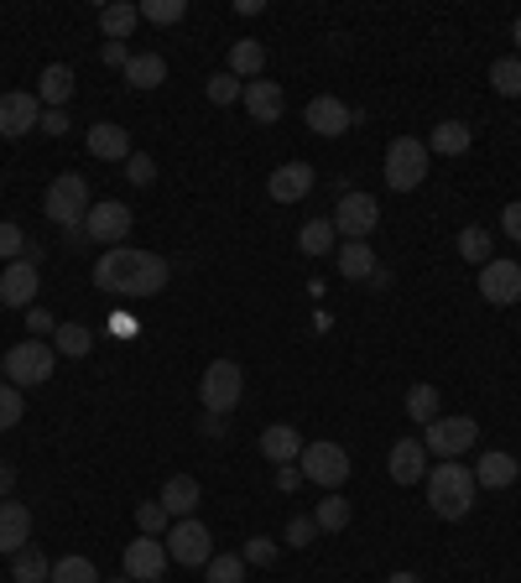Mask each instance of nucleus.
<instances>
[{"label":"nucleus","instance_id":"b1692460","mask_svg":"<svg viewBox=\"0 0 521 583\" xmlns=\"http://www.w3.org/2000/svg\"><path fill=\"white\" fill-rule=\"evenodd\" d=\"M157 500L167 506V515H172V521H183V515L198 511L204 490H198V479H193V474H172V479L162 485V495H157Z\"/></svg>","mask_w":521,"mask_h":583},{"label":"nucleus","instance_id":"9d476101","mask_svg":"<svg viewBox=\"0 0 521 583\" xmlns=\"http://www.w3.org/2000/svg\"><path fill=\"white\" fill-rule=\"evenodd\" d=\"M480 297L496 307L521 303V260H511V256L485 260V266H480Z\"/></svg>","mask_w":521,"mask_h":583},{"label":"nucleus","instance_id":"3c124183","mask_svg":"<svg viewBox=\"0 0 521 583\" xmlns=\"http://www.w3.org/2000/svg\"><path fill=\"white\" fill-rule=\"evenodd\" d=\"M37 131H48V136H63V131H69V116H63V110H43V125H37Z\"/></svg>","mask_w":521,"mask_h":583},{"label":"nucleus","instance_id":"dca6fc26","mask_svg":"<svg viewBox=\"0 0 521 583\" xmlns=\"http://www.w3.org/2000/svg\"><path fill=\"white\" fill-rule=\"evenodd\" d=\"M37 287H43V277H37V260H11L5 271H0V303L5 307H32V297H37Z\"/></svg>","mask_w":521,"mask_h":583},{"label":"nucleus","instance_id":"37998d69","mask_svg":"<svg viewBox=\"0 0 521 583\" xmlns=\"http://www.w3.org/2000/svg\"><path fill=\"white\" fill-rule=\"evenodd\" d=\"M407 417L412 422L438 417V391H433V386H412V391H407Z\"/></svg>","mask_w":521,"mask_h":583},{"label":"nucleus","instance_id":"c03bdc74","mask_svg":"<svg viewBox=\"0 0 521 583\" xmlns=\"http://www.w3.org/2000/svg\"><path fill=\"white\" fill-rule=\"evenodd\" d=\"M167 521H172V515H167L162 500H146L142 511H136V526H142V537H162Z\"/></svg>","mask_w":521,"mask_h":583},{"label":"nucleus","instance_id":"39448f33","mask_svg":"<svg viewBox=\"0 0 521 583\" xmlns=\"http://www.w3.org/2000/svg\"><path fill=\"white\" fill-rule=\"evenodd\" d=\"M5 365V375H11V386H43V380H52V365H58V350L52 344H43V339H22V344H11V354L0 360Z\"/></svg>","mask_w":521,"mask_h":583},{"label":"nucleus","instance_id":"a19ab883","mask_svg":"<svg viewBox=\"0 0 521 583\" xmlns=\"http://www.w3.org/2000/svg\"><path fill=\"white\" fill-rule=\"evenodd\" d=\"M22 417H26L22 386H5V380H0V433H11V427H16Z\"/></svg>","mask_w":521,"mask_h":583},{"label":"nucleus","instance_id":"13d9d810","mask_svg":"<svg viewBox=\"0 0 521 583\" xmlns=\"http://www.w3.org/2000/svg\"><path fill=\"white\" fill-rule=\"evenodd\" d=\"M517 47H521V16H517Z\"/></svg>","mask_w":521,"mask_h":583},{"label":"nucleus","instance_id":"0eeeda50","mask_svg":"<svg viewBox=\"0 0 521 583\" xmlns=\"http://www.w3.org/2000/svg\"><path fill=\"white\" fill-rule=\"evenodd\" d=\"M167 558L178 562V568H204V562L214 558V537L204 521H193V515H183V521H172L167 526Z\"/></svg>","mask_w":521,"mask_h":583},{"label":"nucleus","instance_id":"c9c22d12","mask_svg":"<svg viewBox=\"0 0 521 583\" xmlns=\"http://www.w3.org/2000/svg\"><path fill=\"white\" fill-rule=\"evenodd\" d=\"M490 89L506 99H521V58H496L490 63Z\"/></svg>","mask_w":521,"mask_h":583},{"label":"nucleus","instance_id":"423d86ee","mask_svg":"<svg viewBox=\"0 0 521 583\" xmlns=\"http://www.w3.org/2000/svg\"><path fill=\"white\" fill-rule=\"evenodd\" d=\"M240 391H245V375H240L235 360H214L209 371L198 375V397L209 406V417H225L240 406Z\"/></svg>","mask_w":521,"mask_h":583},{"label":"nucleus","instance_id":"f3484780","mask_svg":"<svg viewBox=\"0 0 521 583\" xmlns=\"http://www.w3.org/2000/svg\"><path fill=\"white\" fill-rule=\"evenodd\" d=\"M240 105L251 110L256 125H271V120H282L287 94H282V84H271V78H251V84L240 89Z\"/></svg>","mask_w":521,"mask_h":583},{"label":"nucleus","instance_id":"7c9ffc66","mask_svg":"<svg viewBox=\"0 0 521 583\" xmlns=\"http://www.w3.org/2000/svg\"><path fill=\"white\" fill-rule=\"evenodd\" d=\"M334 240H339L334 219H308V224L298 230V251H303V256H329V251H339Z\"/></svg>","mask_w":521,"mask_h":583},{"label":"nucleus","instance_id":"f704fd0d","mask_svg":"<svg viewBox=\"0 0 521 583\" xmlns=\"http://www.w3.org/2000/svg\"><path fill=\"white\" fill-rule=\"evenodd\" d=\"M313 521H318V532H344V526H350V500H344V495H324Z\"/></svg>","mask_w":521,"mask_h":583},{"label":"nucleus","instance_id":"2f4dec72","mask_svg":"<svg viewBox=\"0 0 521 583\" xmlns=\"http://www.w3.org/2000/svg\"><path fill=\"white\" fill-rule=\"evenodd\" d=\"M52 350L69 354V360H84V354L95 350V333H89L84 324H58L52 328Z\"/></svg>","mask_w":521,"mask_h":583},{"label":"nucleus","instance_id":"f03ea898","mask_svg":"<svg viewBox=\"0 0 521 583\" xmlns=\"http://www.w3.org/2000/svg\"><path fill=\"white\" fill-rule=\"evenodd\" d=\"M89 183L78 178V172H63V178H52L48 193H43V214H48L52 224H63V230H84V219H89Z\"/></svg>","mask_w":521,"mask_h":583},{"label":"nucleus","instance_id":"a18cd8bd","mask_svg":"<svg viewBox=\"0 0 521 583\" xmlns=\"http://www.w3.org/2000/svg\"><path fill=\"white\" fill-rule=\"evenodd\" d=\"M22 256H26V234H22V224L0 219V260L11 266V260H22Z\"/></svg>","mask_w":521,"mask_h":583},{"label":"nucleus","instance_id":"6ab92c4d","mask_svg":"<svg viewBox=\"0 0 521 583\" xmlns=\"http://www.w3.org/2000/svg\"><path fill=\"white\" fill-rule=\"evenodd\" d=\"M521 464L506 453V448H490V453H480V464H474V485L480 490H506V485H517Z\"/></svg>","mask_w":521,"mask_h":583},{"label":"nucleus","instance_id":"a878e982","mask_svg":"<svg viewBox=\"0 0 521 583\" xmlns=\"http://www.w3.org/2000/svg\"><path fill=\"white\" fill-rule=\"evenodd\" d=\"M334 260H339V277L344 281H371L376 277V251H371L365 240H344V245L334 251Z\"/></svg>","mask_w":521,"mask_h":583},{"label":"nucleus","instance_id":"f8f14e48","mask_svg":"<svg viewBox=\"0 0 521 583\" xmlns=\"http://www.w3.org/2000/svg\"><path fill=\"white\" fill-rule=\"evenodd\" d=\"M37 125H43V99L37 94H0V136L22 141Z\"/></svg>","mask_w":521,"mask_h":583},{"label":"nucleus","instance_id":"aec40b11","mask_svg":"<svg viewBox=\"0 0 521 583\" xmlns=\"http://www.w3.org/2000/svg\"><path fill=\"white\" fill-rule=\"evenodd\" d=\"M32 537V511H26L22 500H0V552L5 558H16Z\"/></svg>","mask_w":521,"mask_h":583},{"label":"nucleus","instance_id":"f257e3e1","mask_svg":"<svg viewBox=\"0 0 521 583\" xmlns=\"http://www.w3.org/2000/svg\"><path fill=\"white\" fill-rule=\"evenodd\" d=\"M474 469H464L459 459H438V464L427 469V506L433 515H444V521H464L474 511Z\"/></svg>","mask_w":521,"mask_h":583},{"label":"nucleus","instance_id":"c85d7f7f","mask_svg":"<svg viewBox=\"0 0 521 583\" xmlns=\"http://www.w3.org/2000/svg\"><path fill=\"white\" fill-rule=\"evenodd\" d=\"M125 84H131V89H157V84H167V58L162 52H136V58H125Z\"/></svg>","mask_w":521,"mask_h":583},{"label":"nucleus","instance_id":"c756f323","mask_svg":"<svg viewBox=\"0 0 521 583\" xmlns=\"http://www.w3.org/2000/svg\"><path fill=\"white\" fill-rule=\"evenodd\" d=\"M230 73H235L240 84H251V78H266V47L251 42V37L230 42Z\"/></svg>","mask_w":521,"mask_h":583},{"label":"nucleus","instance_id":"9b49d317","mask_svg":"<svg viewBox=\"0 0 521 583\" xmlns=\"http://www.w3.org/2000/svg\"><path fill=\"white\" fill-rule=\"evenodd\" d=\"M376 224H380V204L371 193H339V204H334V230L344 234V240H365Z\"/></svg>","mask_w":521,"mask_h":583},{"label":"nucleus","instance_id":"6e6d98bb","mask_svg":"<svg viewBox=\"0 0 521 583\" xmlns=\"http://www.w3.org/2000/svg\"><path fill=\"white\" fill-rule=\"evenodd\" d=\"M386 583H423V579H417V573H407V568H402V573H391Z\"/></svg>","mask_w":521,"mask_h":583},{"label":"nucleus","instance_id":"473e14b6","mask_svg":"<svg viewBox=\"0 0 521 583\" xmlns=\"http://www.w3.org/2000/svg\"><path fill=\"white\" fill-rule=\"evenodd\" d=\"M11 579H16V583H48V579H52V562L43 558V552H37L32 542H26L22 552L11 558Z\"/></svg>","mask_w":521,"mask_h":583},{"label":"nucleus","instance_id":"5fc2aeb1","mask_svg":"<svg viewBox=\"0 0 521 583\" xmlns=\"http://www.w3.org/2000/svg\"><path fill=\"white\" fill-rule=\"evenodd\" d=\"M11 485H16V469L0 464V495H5V500H11Z\"/></svg>","mask_w":521,"mask_h":583},{"label":"nucleus","instance_id":"4be33fe9","mask_svg":"<svg viewBox=\"0 0 521 583\" xmlns=\"http://www.w3.org/2000/svg\"><path fill=\"white\" fill-rule=\"evenodd\" d=\"M386 469H391L397 485H417V479H427V448L417 444V438H402V444L391 448Z\"/></svg>","mask_w":521,"mask_h":583},{"label":"nucleus","instance_id":"4468645a","mask_svg":"<svg viewBox=\"0 0 521 583\" xmlns=\"http://www.w3.org/2000/svg\"><path fill=\"white\" fill-rule=\"evenodd\" d=\"M167 542L162 537H136L131 547H125V579L136 583H157L167 573Z\"/></svg>","mask_w":521,"mask_h":583},{"label":"nucleus","instance_id":"6e6552de","mask_svg":"<svg viewBox=\"0 0 521 583\" xmlns=\"http://www.w3.org/2000/svg\"><path fill=\"white\" fill-rule=\"evenodd\" d=\"M474 444H480V422L474 417H433L427 422L423 448L438 453V459H464Z\"/></svg>","mask_w":521,"mask_h":583},{"label":"nucleus","instance_id":"4d7b16f0","mask_svg":"<svg viewBox=\"0 0 521 583\" xmlns=\"http://www.w3.org/2000/svg\"><path fill=\"white\" fill-rule=\"evenodd\" d=\"M105 583H136V579H125V573H120V579H105Z\"/></svg>","mask_w":521,"mask_h":583},{"label":"nucleus","instance_id":"09e8293b","mask_svg":"<svg viewBox=\"0 0 521 583\" xmlns=\"http://www.w3.org/2000/svg\"><path fill=\"white\" fill-rule=\"evenodd\" d=\"M245 562H256V568H266V562H277V542H266V537H251L245 542V552H240Z\"/></svg>","mask_w":521,"mask_h":583},{"label":"nucleus","instance_id":"8fccbe9b","mask_svg":"<svg viewBox=\"0 0 521 583\" xmlns=\"http://www.w3.org/2000/svg\"><path fill=\"white\" fill-rule=\"evenodd\" d=\"M500 230L511 234V240H521V198H517V204H506V209H500Z\"/></svg>","mask_w":521,"mask_h":583},{"label":"nucleus","instance_id":"cd10ccee","mask_svg":"<svg viewBox=\"0 0 521 583\" xmlns=\"http://www.w3.org/2000/svg\"><path fill=\"white\" fill-rule=\"evenodd\" d=\"M142 22V5L136 0H116V5H99V32L110 37V42H125L131 32Z\"/></svg>","mask_w":521,"mask_h":583},{"label":"nucleus","instance_id":"2eb2a0df","mask_svg":"<svg viewBox=\"0 0 521 583\" xmlns=\"http://www.w3.org/2000/svg\"><path fill=\"white\" fill-rule=\"evenodd\" d=\"M350 105L344 99H334V94H318V99H308V110H303V125H308L313 136H344L350 131Z\"/></svg>","mask_w":521,"mask_h":583},{"label":"nucleus","instance_id":"ea45409f","mask_svg":"<svg viewBox=\"0 0 521 583\" xmlns=\"http://www.w3.org/2000/svg\"><path fill=\"white\" fill-rule=\"evenodd\" d=\"M142 16L157 26H172L189 16V0H142Z\"/></svg>","mask_w":521,"mask_h":583},{"label":"nucleus","instance_id":"5701e85b","mask_svg":"<svg viewBox=\"0 0 521 583\" xmlns=\"http://www.w3.org/2000/svg\"><path fill=\"white\" fill-rule=\"evenodd\" d=\"M260 459H271V464H298L303 459V438H298V427H287V422H271L266 433H260Z\"/></svg>","mask_w":521,"mask_h":583},{"label":"nucleus","instance_id":"20e7f679","mask_svg":"<svg viewBox=\"0 0 521 583\" xmlns=\"http://www.w3.org/2000/svg\"><path fill=\"white\" fill-rule=\"evenodd\" d=\"M142 266H146V251H131V245H116L95 260V287L99 292H116V297H136L142 287Z\"/></svg>","mask_w":521,"mask_h":583},{"label":"nucleus","instance_id":"a211bd4d","mask_svg":"<svg viewBox=\"0 0 521 583\" xmlns=\"http://www.w3.org/2000/svg\"><path fill=\"white\" fill-rule=\"evenodd\" d=\"M266 193L277 198V204H303L313 193V167L308 162H282L271 178H266Z\"/></svg>","mask_w":521,"mask_h":583},{"label":"nucleus","instance_id":"58836bf2","mask_svg":"<svg viewBox=\"0 0 521 583\" xmlns=\"http://www.w3.org/2000/svg\"><path fill=\"white\" fill-rule=\"evenodd\" d=\"M459 256L474 260V266H485V260H490V230H480V224L459 230Z\"/></svg>","mask_w":521,"mask_h":583},{"label":"nucleus","instance_id":"bb28decb","mask_svg":"<svg viewBox=\"0 0 521 583\" xmlns=\"http://www.w3.org/2000/svg\"><path fill=\"white\" fill-rule=\"evenodd\" d=\"M37 99H43V110H63L73 99V69L69 63H48L43 78H37Z\"/></svg>","mask_w":521,"mask_h":583},{"label":"nucleus","instance_id":"e433bc0d","mask_svg":"<svg viewBox=\"0 0 521 583\" xmlns=\"http://www.w3.org/2000/svg\"><path fill=\"white\" fill-rule=\"evenodd\" d=\"M167 281H172V266H167L157 251H146V266H142V287H136V297H157V292H167Z\"/></svg>","mask_w":521,"mask_h":583},{"label":"nucleus","instance_id":"1a4fd4ad","mask_svg":"<svg viewBox=\"0 0 521 583\" xmlns=\"http://www.w3.org/2000/svg\"><path fill=\"white\" fill-rule=\"evenodd\" d=\"M303 479H313L318 490H339L350 479V453L339 444H303Z\"/></svg>","mask_w":521,"mask_h":583},{"label":"nucleus","instance_id":"72a5a7b5","mask_svg":"<svg viewBox=\"0 0 521 583\" xmlns=\"http://www.w3.org/2000/svg\"><path fill=\"white\" fill-rule=\"evenodd\" d=\"M48 583H105V579H99L95 562L73 552V558H58V562H52V579Z\"/></svg>","mask_w":521,"mask_h":583},{"label":"nucleus","instance_id":"79ce46f5","mask_svg":"<svg viewBox=\"0 0 521 583\" xmlns=\"http://www.w3.org/2000/svg\"><path fill=\"white\" fill-rule=\"evenodd\" d=\"M240 89H245V84H240L235 73H209V84H204V94H209V105H219V110H225V105H235Z\"/></svg>","mask_w":521,"mask_h":583},{"label":"nucleus","instance_id":"7ed1b4c3","mask_svg":"<svg viewBox=\"0 0 521 583\" xmlns=\"http://www.w3.org/2000/svg\"><path fill=\"white\" fill-rule=\"evenodd\" d=\"M427 183V141L417 136H397L386 146V187L391 193H412Z\"/></svg>","mask_w":521,"mask_h":583},{"label":"nucleus","instance_id":"603ef678","mask_svg":"<svg viewBox=\"0 0 521 583\" xmlns=\"http://www.w3.org/2000/svg\"><path fill=\"white\" fill-rule=\"evenodd\" d=\"M26 324L37 328V333H48V328H52V318H48V313H43V307H26Z\"/></svg>","mask_w":521,"mask_h":583},{"label":"nucleus","instance_id":"864d4df0","mask_svg":"<svg viewBox=\"0 0 521 583\" xmlns=\"http://www.w3.org/2000/svg\"><path fill=\"white\" fill-rule=\"evenodd\" d=\"M105 63H116V69H125V42H105Z\"/></svg>","mask_w":521,"mask_h":583},{"label":"nucleus","instance_id":"de8ad7c7","mask_svg":"<svg viewBox=\"0 0 521 583\" xmlns=\"http://www.w3.org/2000/svg\"><path fill=\"white\" fill-rule=\"evenodd\" d=\"M313 537H318V521H313V515H292V521H287V542H292V547H308Z\"/></svg>","mask_w":521,"mask_h":583},{"label":"nucleus","instance_id":"49530a36","mask_svg":"<svg viewBox=\"0 0 521 583\" xmlns=\"http://www.w3.org/2000/svg\"><path fill=\"white\" fill-rule=\"evenodd\" d=\"M125 178H131L136 187H152L157 183V162H152L146 151H131V157H125Z\"/></svg>","mask_w":521,"mask_h":583},{"label":"nucleus","instance_id":"4c0bfd02","mask_svg":"<svg viewBox=\"0 0 521 583\" xmlns=\"http://www.w3.org/2000/svg\"><path fill=\"white\" fill-rule=\"evenodd\" d=\"M204 579H209V583H245V558H235V552H219V558L204 562Z\"/></svg>","mask_w":521,"mask_h":583},{"label":"nucleus","instance_id":"412c9836","mask_svg":"<svg viewBox=\"0 0 521 583\" xmlns=\"http://www.w3.org/2000/svg\"><path fill=\"white\" fill-rule=\"evenodd\" d=\"M89 157H99V162H125V157H131L125 125H116V120H95V125H89Z\"/></svg>","mask_w":521,"mask_h":583},{"label":"nucleus","instance_id":"393cba45","mask_svg":"<svg viewBox=\"0 0 521 583\" xmlns=\"http://www.w3.org/2000/svg\"><path fill=\"white\" fill-rule=\"evenodd\" d=\"M470 146H474V125H464V120H438L433 136H427V151H438V157H464Z\"/></svg>","mask_w":521,"mask_h":583},{"label":"nucleus","instance_id":"ddd939ff","mask_svg":"<svg viewBox=\"0 0 521 583\" xmlns=\"http://www.w3.org/2000/svg\"><path fill=\"white\" fill-rule=\"evenodd\" d=\"M84 234H89L95 245H125V234H131V209H125V204H116V198H105V204H95V209H89Z\"/></svg>","mask_w":521,"mask_h":583}]
</instances>
